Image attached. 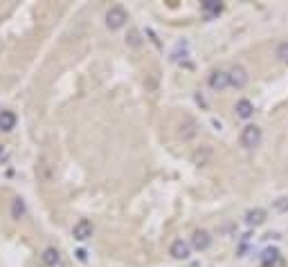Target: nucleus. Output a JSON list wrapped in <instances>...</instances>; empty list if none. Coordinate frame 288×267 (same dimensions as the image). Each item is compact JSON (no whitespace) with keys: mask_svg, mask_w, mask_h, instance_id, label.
Returning <instances> with one entry per match:
<instances>
[{"mask_svg":"<svg viewBox=\"0 0 288 267\" xmlns=\"http://www.w3.org/2000/svg\"><path fill=\"white\" fill-rule=\"evenodd\" d=\"M245 224L248 227H261V224L266 222V211L264 209H259V207H254V209L245 211Z\"/></svg>","mask_w":288,"mask_h":267,"instance_id":"1a4fd4ad","label":"nucleus"},{"mask_svg":"<svg viewBox=\"0 0 288 267\" xmlns=\"http://www.w3.org/2000/svg\"><path fill=\"white\" fill-rule=\"evenodd\" d=\"M169 254L176 258V261H187V258H189V254H191V245L185 243L182 238H178V240H173V243H171Z\"/></svg>","mask_w":288,"mask_h":267,"instance_id":"423d86ee","label":"nucleus"},{"mask_svg":"<svg viewBox=\"0 0 288 267\" xmlns=\"http://www.w3.org/2000/svg\"><path fill=\"white\" fill-rule=\"evenodd\" d=\"M0 112H2V110H0Z\"/></svg>","mask_w":288,"mask_h":267,"instance_id":"aec40b11","label":"nucleus"},{"mask_svg":"<svg viewBox=\"0 0 288 267\" xmlns=\"http://www.w3.org/2000/svg\"><path fill=\"white\" fill-rule=\"evenodd\" d=\"M11 216H14V218H23V216H25V202H23V198H14V200H11Z\"/></svg>","mask_w":288,"mask_h":267,"instance_id":"4468645a","label":"nucleus"},{"mask_svg":"<svg viewBox=\"0 0 288 267\" xmlns=\"http://www.w3.org/2000/svg\"><path fill=\"white\" fill-rule=\"evenodd\" d=\"M277 58L279 61H282V63H286L288 65V41H284V43H279L277 45Z\"/></svg>","mask_w":288,"mask_h":267,"instance_id":"dca6fc26","label":"nucleus"},{"mask_svg":"<svg viewBox=\"0 0 288 267\" xmlns=\"http://www.w3.org/2000/svg\"><path fill=\"white\" fill-rule=\"evenodd\" d=\"M59 261H61V254H59V249H57V247H48L43 252V263L48 267H57V265H59Z\"/></svg>","mask_w":288,"mask_h":267,"instance_id":"f8f14e48","label":"nucleus"},{"mask_svg":"<svg viewBox=\"0 0 288 267\" xmlns=\"http://www.w3.org/2000/svg\"><path fill=\"white\" fill-rule=\"evenodd\" d=\"M261 128L257 126V124H248V126L241 131L239 135V144L243 146V148H257L259 144H261Z\"/></svg>","mask_w":288,"mask_h":267,"instance_id":"f03ea898","label":"nucleus"},{"mask_svg":"<svg viewBox=\"0 0 288 267\" xmlns=\"http://www.w3.org/2000/svg\"><path fill=\"white\" fill-rule=\"evenodd\" d=\"M93 231H95L93 222H90V220H86V218L79 220V222L72 227V236H74V240H79V243L88 240L90 236H93Z\"/></svg>","mask_w":288,"mask_h":267,"instance_id":"20e7f679","label":"nucleus"},{"mask_svg":"<svg viewBox=\"0 0 288 267\" xmlns=\"http://www.w3.org/2000/svg\"><path fill=\"white\" fill-rule=\"evenodd\" d=\"M200 7H203L210 16H219L221 11H223V5H221L219 0H203V5Z\"/></svg>","mask_w":288,"mask_h":267,"instance_id":"ddd939ff","label":"nucleus"},{"mask_svg":"<svg viewBox=\"0 0 288 267\" xmlns=\"http://www.w3.org/2000/svg\"><path fill=\"white\" fill-rule=\"evenodd\" d=\"M126 23H128V14H126V9H124L122 5H113L111 9L106 11V27L111 29V32L122 29Z\"/></svg>","mask_w":288,"mask_h":267,"instance_id":"f257e3e1","label":"nucleus"},{"mask_svg":"<svg viewBox=\"0 0 288 267\" xmlns=\"http://www.w3.org/2000/svg\"><path fill=\"white\" fill-rule=\"evenodd\" d=\"M210 88L214 92L228 90L230 88V72H225V70H214V72L210 74Z\"/></svg>","mask_w":288,"mask_h":267,"instance_id":"7ed1b4c3","label":"nucleus"},{"mask_svg":"<svg viewBox=\"0 0 288 267\" xmlns=\"http://www.w3.org/2000/svg\"><path fill=\"white\" fill-rule=\"evenodd\" d=\"M0 155H2V144H0Z\"/></svg>","mask_w":288,"mask_h":267,"instance_id":"6ab92c4d","label":"nucleus"},{"mask_svg":"<svg viewBox=\"0 0 288 267\" xmlns=\"http://www.w3.org/2000/svg\"><path fill=\"white\" fill-rule=\"evenodd\" d=\"M210 245H212L210 231H205V229H196L194 236H191V247H194L196 252H205Z\"/></svg>","mask_w":288,"mask_h":267,"instance_id":"0eeeda50","label":"nucleus"},{"mask_svg":"<svg viewBox=\"0 0 288 267\" xmlns=\"http://www.w3.org/2000/svg\"><path fill=\"white\" fill-rule=\"evenodd\" d=\"M234 110H236V117H241V119H250V117L254 115V106H252V101H248V99H239L236 106H234Z\"/></svg>","mask_w":288,"mask_h":267,"instance_id":"9d476101","label":"nucleus"},{"mask_svg":"<svg viewBox=\"0 0 288 267\" xmlns=\"http://www.w3.org/2000/svg\"><path fill=\"white\" fill-rule=\"evenodd\" d=\"M74 254H77V258H79L81 263H86V249H77Z\"/></svg>","mask_w":288,"mask_h":267,"instance_id":"f3484780","label":"nucleus"},{"mask_svg":"<svg viewBox=\"0 0 288 267\" xmlns=\"http://www.w3.org/2000/svg\"><path fill=\"white\" fill-rule=\"evenodd\" d=\"M273 211L275 214H288V195L273 200Z\"/></svg>","mask_w":288,"mask_h":267,"instance_id":"2eb2a0df","label":"nucleus"},{"mask_svg":"<svg viewBox=\"0 0 288 267\" xmlns=\"http://www.w3.org/2000/svg\"><path fill=\"white\" fill-rule=\"evenodd\" d=\"M14 126H16V115H14V112H9V110L0 112V131L9 133Z\"/></svg>","mask_w":288,"mask_h":267,"instance_id":"9b49d317","label":"nucleus"},{"mask_svg":"<svg viewBox=\"0 0 288 267\" xmlns=\"http://www.w3.org/2000/svg\"><path fill=\"white\" fill-rule=\"evenodd\" d=\"M248 86V72L245 68L241 65H234V68L230 70V88H234V90H241V88Z\"/></svg>","mask_w":288,"mask_h":267,"instance_id":"39448f33","label":"nucleus"},{"mask_svg":"<svg viewBox=\"0 0 288 267\" xmlns=\"http://www.w3.org/2000/svg\"><path fill=\"white\" fill-rule=\"evenodd\" d=\"M131 45H140V41H137V32H131Z\"/></svg>","mask_w":288,"mask_h":267,"instance_id":"a211bd4d","label":"nucleus"},{"mask_svg":"<svg viewBox=\"0 0 288 267\" xmlns=\"http://www.w3.org/2000/svg\"><path fill=\"white\" fill-rule=\"evenodd\" d=\"M282 265V254L277 247H268L261 252V267H277Z\"/></svg>","mask_w":288,"mask_h":267,"instance_id":"6e6552de","label":"nucleus"}]
</instances>
